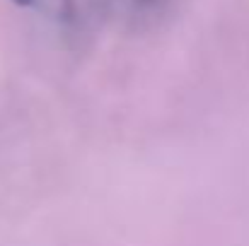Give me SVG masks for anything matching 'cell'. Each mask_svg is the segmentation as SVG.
I'll list each match as a JSON object with an SVG mask.
<instances>
[{"mask_svg": "<svg viewBox=\"0 0 249 246\" xmlns=\"http://www.w3.org/2000/svg\"><path fill=\"white\" fill-rule=\"evenodd\" d=\"M15 5H22V7H27V5H34L36 0H12Z\"/></svg>", "mask_w": 249, "mask_h": 246, "instance_id": "cell-1", "label": "cell"}]
</instances>
